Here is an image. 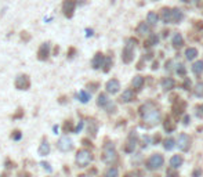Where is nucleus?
Listing matches in <instances>:
<instances>
[{
	"mask_svg": "<svg viewBox=\"0 0 203 177\" xmlns=\"http://www.w3.org/2000/svg\"><path fill=\"white\" fill-rule=\"evenodd\" d=\"M140 114L143 116L144 122H147L149 126H155V125H157L160 122V114L153 107V104H144L140 108Z\"/></svg>",
	"mask_w": 203,
	"mask_h": 177,
	"instance_id": "1",
	"label": "nucleus"
},
{
	"mask_svg": "<svg viewBox=\"0 0 203 177\" xmlns=\"http://www.w3.org/2000/svg\"><path fill=\"white\" fill-rule=\"evenodd\" d=\"M91 160H93V154L89 150H80L76 152L75 162L79 167H86L87 165H90Z\"/></svg>",
	"mask_w": 203,
	"mask_h": 177,
	"instance_id": "2",
	"label": "nucleus"
},
{
	"mask_svg": "<svg viewBox=\"0 0 203 177\" xmlns=\"http://www.w3.org/2000/svg\"><path fill=\"white\" fill-rule=\"evenodd\" d=\"M118 159V155H116V151H115V147L112 143H108L105 144L104 147V152H102V160L108 165H112L114 162H116Z\"/></svg>",
	"mask_w": 203,
	"mask_h": 177,
	"instance_id": "3",
	"label": "nucleus"
},
{
	"mask_svg": "<svg viewBox=\"0 0 203 177\" xmlns=\"http://www.w3.org/2000/svg\"><path fill=\"white\" fill-rule=\"evenodd\" d=\"M133 43H135V40L130 39V40H128V43H127V46H126L124 50H123L122 60H123L124 64H130L131 61H133V58H134V44Z\"/></svg>",
	"mask_w": 203,
	"mask_h": 177,
	"instance_id": "4",
	"label": "nucleus"
},
{
	"mask_svg": "<svg viewBox=\"0 0 203 177\" xmlns=\"http://www.w3.org/2000/svg\"><path fill=\"white\" fill-rule=\"evenodd\" d=\"M57 148L60 151H62V152H69V151H72L73 148V141L70 140L69 136H62L60 137V140L57 141Z\"/></svg>",
	"mask_w": 203,
	"mask_h": 177,
	"instance_id": "5",
	"label": "nucleus"
},
{
	"mask_svg": "<svg viewBox=\"0 0 203 177\" xmlns=\"http://www.w3.org/2000/svg\"><path fill=\"white\" fill-rule=\"evenodd\" d=\"M76 4H77L76 0H64L62 11H64V15H65L66 18H72L73 17V14H75Z\"/></svg>",
	"mask_w": 203,
	"mask_h": 177,
	"instance_id": "6",
	"label": "nucleus"
},
{
	"mask_svg": "<svg viewBox=\"0 0 203 177\" xmlns=\"http://www.w3.org/2000/svg\"><path fill=\"white\" fill-rule=\"evenodd\" d=\"M14 85L18 90H29V87H31V79H29L28 75H18L15 78Z\"/></svg>",
	"mask_w": 203,
	"mask_h": 177,
	"instance_id": "7",
	"label": "nucleus"
},
{
	"mask_svg": "<svg viewBox=\"0 0 203 177\" xmlns=\"http://www.w3.org/2000/svg\"><path fill=\"white\" fill-rule=\"evenodd\" d=\"M148 169L149 170H156L159 169L160 166L163 165V156L160 155V154H155V155H152L148 159Z\"/></svg>",
	"mask_w": 203,
	"mask_h": 177,
	"instance_id": "8",
	"label": "nucleus"
},
{
	"mask_svg": "<svg viewBox=\"0 0 203 177\" xmlns=\"http://www.w3.org/2000/svg\"><path fill=\"white\" fill-rule=\"evenodd\" d=\"M177 144H178V148L181 151H188L189 147H191V138H189L188 134H180Z\"/></svg>",
	"mask_w": 203,
	"mask_h": 177,
	"instance_id": "9",
	"label": "nucleus"
},
{
	"mask_svg": "<svg viewBox=\"0 0 203 177\" xmlns=\"http://www.w3.org/2000/svg\"><path fill=\"white\" fill-rule=\"evenodd\" d=\"M50 56V43H41L37 50V58L40 61H46Z\"/></svg>",
	"mask_w": 203,
	"mask_h": 177,
	"instance_id": "10",
	"label": "nucleus"
},
{
	"mask_svg": "<svg viewBox=\"0 0 203 177\" xmlns=\"http://www.w3.org/2000/svg\"><path fill=\"white\" fill-rule=\"evenodd\" d=\"M105 89H106V93H109V94H116L120 90V83H119L118 79H111L108 80Z\"/></svg>",
	"mask_w": 203,
	"mask_h": 177,
	"instance_id": "11",
	"label": "nucleus"
},
{
	"mask_svg": "<svg viewBox=\"0 0 203 177\" xmlns=\"http://www.w3.org/2000/svg\"><path fill=\"white\" fill-rule=\"evenodd\" d=\"M50 151H51L50 144H48V141L46 140V138H43L41 143H40V145H39V150H37L39 155L40 156H47L48 154H50Z\"/></svg>",
	"mask_w": 203,
	"mask_h": 177,
	"instance_id": "12",
	"label": "nucleus"
},
{
	"mask_svg": "<svg viewBox=\"0 0 203 177\" xmlns=\"http://www.w3.org/2000/svg\"><path fill=\"white\" fill-rule=\"evenodd\" d=\"M104 54L102 53H97L95 56H94V58H93V61H91V66L94 69H99L102 66V62H104Z\"/></svg>",
	"mask_w": 203,
	"mask_h": 177,
	"instance_id": "13",
	"label": "nucleus"
},
{
	"mask_svg": "<svg viewBox=\"0 0 203 177\" xmlns=\"http://www.w3.org/2000/svg\"><path fill=\"white\" fill-rule=\"evenodd\" d=\"M160 18L164 24H170L172 22V8L169 7H163L160 10Z\"/></svg>",
	"mask_w": 203,
	"mask_h": 177,
	"instance_id": "14",
	"label": "nucleus"
},
{
	"mask_svg": "<svg viewBox=\"0 0 203 177\" xmlns=\"http://www.w3.org/2000/svg\"><path fill=\"white\" fill-rule=\"evenodd\" d=\"M172 44H173V47H176V49H180V47H182L184 46V39H182V36H181V33H174L173 35V37H172Z\"/></svg>",
	"mask_w": 203,
	"mask_h": 177,
	"instance_id": "15",
	"label": "nucleus"
},
{
	"mask_svg": "<svg viewBox=\"0 0 203 177\" xmlns=\"http://www.w3.org/2000/svg\"><path fill=\"white\" fill-rule=\"evenodd\" d=\"M134 97H135V94H134L133 90L127 89V90H124L123 94L120 96V100L123 102H131V101H134Z\"/></svg>",
	"mask_w": 203,
	"mask_h": 177,
	"instance_id": "16",
	"label": "nucleus"
},
{
	"mask_svg": "<svg viewBox=\"0 0 203 177\" xmlns=\"http://www.w3.org/2000/svg\"><path fill=\"white\" fill-rule=\"evenodd\" d=\"M182 11L180 10V8H172V22L174 24H178V22H181L182 20Z\"/></svg>",
	"mask_w": 203,
	"mask_h": 177,
	"instance_id": "17",
	"label": "nucleus"
},
{
	"mask_svg": "<svg viewBox=\"0 0 203 177\" xmlns=\"http://www.w3.org/2000/svg\"><path fill=\"white\" fill-rule=\"evenodd\" d=\"M109 98H108V96H106V93H101V94L98 96V100H97V104H98V107H102V108H105L106 105L109 104Z\"/></svg>",
	"mask_w": 203,
	"mask_h": 177,
	"instance_id": "18",
	"label": "nucleus"
},
{
	"mask_svg": "<svg viewBox=\"0 0 203 177\" xmlns=\"http://www.w3.org/2000/svg\"><path fill=\"white\" fill-rule=\"evenodd\" d=\"M182 165V156L181 155H173L172 159H170V166L173 167V169H177V167H180Z\"/></svg>",
	"mask_w": 203,
	"mask_h": 177,
	"instance_id": "19",
	"label": "nucleus"
},
{
	"mask_svg": "<svg viewBox=\"0 0 203 177\" xmlns=\"http://www.w3.org/2000/svg\"><path fill=\"white\" fill-rule=\"evenodd\" d=\"M160 85H162V87L164 90H172L174 86H176V82H174L172 78H164V79H162Z\"/></svg>",
	"mask_w": 203,
	"mask_h": 177,
	"instance_id": "20",
	"label": "nucleus"
},
{
	"mask_svg": "<svg viewBox=\"0 0 203 177\" xmlns=\"http://www.w3.org/2000/svg\"><path fill=\"white\" fill-rule=\"evenodd\" d=\"M137 33L143 35V36H145V35L149 33V25L147 24V22H140L137 27Z\"/></svg>",
	"mask_w": 203,
	"mask_h": 177,
	"instance_id": "21",
	"label": "nucleus"
},
{
	"mask_svg": "<svg viewBox=\"0 0 203 177\" xmlns=\"http://www.w3.org/2000/svg\"><path fill=\"white\" fill-rule=\"evenodd\" d=\"M157 21H159V15L156 14L155 11H149L147 15V24H151V25H156Z\"/></svg>",
	"mask_w": 203,
	"mask_h": 177,
	"instance_id": "22",
	"label": "nucleus"
},
{
	"mask_svg": "<svg viewBox=\"0 0 203 177\" xmlns=\"http://www.w3.org/2000/svg\"><path fill=\"white\" fill-rule=\"evenodd\" d=\"M143 86H144V78L143 76H134V79H133V87L135 90H141L143 89Z\"/></svg>",
	"mask_w": 203,
	"mask_h": 177,
	"instance_id": "23",
	"label": "nucleus"
},
{
	"mask_svg": "<svg viewBox=\"0 0 203 177\" xmlns=\"http://www.w3.org/2000/svg\"><path fill=\"white\" fill-rule=\"evenodd\" d=\"M135 145H137V141H135V138H130V140L126 143L124 151H126V152H128V154H131L135 150Z\"/></svg>",
	"mask_w": 203,
	"mask_h": 177,
	"instance_id": "24",
	"label": "nucleus"
},
{
	"mask_svg": "<svg viewBox=\"0 0 203 177\" xmlns=\"http://www.w3.org/2000/svg\"><path fill=\"white\" fill-rule=\"evenodd\" d=\"M196 56H198V50L195 49V47H189V49H186L185 50V57H186V60H195L196 58Z\"/></svg>",
	"mask_w": 203,
	"mask_h": 177,
	"instance_id": "25",
	"label": "nucleus"
},
{
	"mask_svg": "<svg viewBox=\"0 0 203 177\" xmlns=\"http://www.w3.org/2000/svg\"><path fill=\"white\" fill-rule=\"evenodd\" d=\"M192 72L195 75H201L203 72V61H196L195 64L192 65Z\"/></svg>",
	"mask_w": 203,
	"mask_h": 177,
	"instance_id": "26",
	"label": "nucleus"
},
{
	"mask_svg": "<svg viewBox=\"0 0 203 177\" xmlns=\"http://www.w3.org/2000/svg\"><path fill=\"white\" fill-rule=\"evenodd\" d=\"M193 94H195L196 97H203V82H199L195 85V87H193Z\"/></svg>",
	"mask_w": 203,
	"mask_h": 177,
	"instance_id": "27",
	"label": "nucleus"
},
{
	"mask_svg": "<svg viewBox=\"0 0 203 177\" xmlns=\"http://www.w3.org/2000/svg\"><path fill=\"white\" fill-rule=\"evenodd\" d=\"M77 97H79V101H80V102L86 104V102H89V100H90V94L86 91V90H82V91H79Z\"/></svg>",
	"mask_w": 203,
	"mask_h": 177,
	"instance_id": "28",
	"label": "nucleus"
},
{
	"mask_svg": "<svg viewBox=\"0 0 203 177\" xmlns=\"http://www.w3.org/2000/svg\"><path fill=\"white\" fill-rule=\"evenodd\" d=\"M111 66H112V58H111V57H105L104 62H102V66H101L102 71H104V72H109Z\"/></svg>",
	"mask_w": 203,
	"mask_h": 177,
	"instance_id": "29",
	"label": "nucleus"
},
{
	"mask_svg": "<svg viewBox=\"0 0 203 177\" xmlns=\"http://www.w3.org/2000/svg\"><path fill=\"white\" fill-rule=\"evenodd\" d=\"M163 147H164V150H167V151L173 150V148L176 147V141H174V138H166L164 143H163Z\"/></svg>",
	"mask_w": 203,
	"mask_h": 177,
	"instance_id": "30",
	"label": "nucleus"
},
{
	"mask_svg": "<svg viewBox=\"0 0 203 177\" xmlns=\"http://www.w3.org/2000/svg\"><path fill=\"white\" fill-rule=\"evenodd\" d=\"M163 126H164V130L169 131V133H170V131H173L174 129H176V125H174V122H172L169 118H167L166 120L163 122Z\"/></svg>",
	"mask_w": 203,
	"mask_h": 177,
	"instance_id": "31",
	"label": "nucleus"
},
{
	"mask_svg": "<svg viewBox=\"0 0 203 177\" xmlns=\"http://www.w3.org/2000/svg\"><path fill=\"white\" fill-rule=\"evenodd\" d=\"M119 175V170H118V167H109L108 170L105 172V177H118Z\"/></svg>",
	"mask_w": 203,
	"mask_h": 177,
	"instance_id": "32",
	"label": "nucleus"
},
{
	"mask_svg": "<svg viewBox=\"0 0 203 177\" xmlns=\"http://www.w3.org/2000/svg\"><path fill=\"white\" fill-rule=\"evenodd\" d=\"M97 129H98V126H97V123L94 120H91L89 123V133L91 134V136H95L97 134Z\"/></svg>",
	"mask_w": 203,
	"mask_h": 177,
	"instance_id": "33",
	"label": "nucleus"
},
{
	"mask_svg": "<svg viewBox=\"0 0 203 177\" xmlns=\"http://www.w3.org/2000/svg\"><path fill=\"white\" fill-rule=\"evenodd\" d=\"M69 131H73V126H72V122L66 120L65 125H64V133H69Z\"/></svg>",
	"mask_w": 203,
	"mask_h": 177,
	"instance_id": "34",
	"label": "nucleus"
},
{
	"mask_svg": "<svg viewBox=\"0 0 203 177\" xmlns=\"http://www.w3.org/2000/svg\"><path fill=\"white\" fill-rule=\"evenodd\" d=\"M11 138H12V140H15V141H19L22 138V133L19 130H14L11 133Z\"/></svg>",
	"mask_w": 203,
	"mask_h": 177,
	"instance_id": "35",
	"label": "nucleus"
},
{
	"mask_svg": "<svg viewBox=\"0 0 203 177\" xmlns=\"http://www.w3.org/2000/svg\"><path fill=\"white\" fill-rule=\"evenodd\" d=\"M157 42H159V37H157L156 35H151V39L147 43V46H149V43L152 44V46H155V44H157Z\"/></svg>",
	"mask_w": 203,
	"mask_h": 177,
	"instance_id": "36",
	"label": "nucleus"
},
{
	"mask_svg": "<svg viewBox=\"0 0 203 177\" xmlns=\"http://www.w3.org/2000/svg\"><path fill=\"white\" fill-rule=\"evenodd\" d=\"M195 109H196V116H199V118H202V116H203V104H201V105H198V107H196Z\"/></svg>",
	"mask_w": 203,
	"mask_h": 177,
	"instance_id": "37",
	"label": "nucleus"
},
{
	"mask_svg": "<svg viewBox=\"0 0 203 177\" xmlns=\"http://www.w3.org/2000/svg\"><path fill=\"white\" fill-rule=\"evenodd\" d=\"M167 177H178V175L173 170V167H170V169L167 170Z\"/></svg>",
	"mask_w": 203,
	"mask_h": 177,
	"instance_id": "38",
	"label": "nucleus"
},
{
	"mask_svg": "<svg viewBox=\"0 0 203 177\" xmlns=\"http://www.w3.org/2000/svg\"><path fill=\"white\" fill-rule=\"evenodd\" d=\"M82 129H83V122H79V125H77V126L73 129V133H79Z\"/></svg>",
	"mask_w": 203,
	"mask_h": 177,
	"instance_id": "39",
	"label": "nucleus"
},
{
	"mask_svg": "<svg viewBox=\"0 0 203 177\" xmlns=\"http://www.w3.org/2000/svg\"><path fill=\"white\" fill-rule=\"evenodd\" d=\"M41 166H43L44 167V169H46L47 170V172H53V169H51V167H50V163H47V162H41Z\"/></svg>",
	"mask_w": 203,
	"mask_h": 177,
	"instance_id": "40",
	"label": "nucleus"
},
{
	"mask_svg": "<svg viewBox=\"0 0 203 177\" xmlns=\"http://www.w3.org/2000/svg\"><path fill=\"white\" fill-rule=\"evenodd\" d=\"M177 72H178L180 75H185V68H184L182 65H178V68H177Z\"/></svg>",
	"mask_w": 203,
	"mask_h": 177,
	"instance_id": "41",
	"label": "nucleus"
},
{
	"mask_svg": "<svg viewBox=\"0 0 203 177\" xmlns=\"http://www.w3.org/2000/svg\"><path fill=\"white\" fill-rule=\"evenodd\" d=\"M201 175H202V170H201V169H196V170H193L192 177H199Z\"/></svg>",
	"mask_w": 203,
	"mask_h": 177,
	"instance_id": "42",
	"label": "nucleus"
},
{
	"mask_svg": "<svg viewBox=\"0 0 203 177\" xmlns=\"http://www.w3.org/2000/svg\"><path fill=\"white\" fill-rule=\"evenodd\" d=\"M87 87L91 89V90H97V87H98V83H90V85H87Z\"/></svg>",
	"mask_w": 203,
	"mask_h": 177,
	"instance_id": "43",
	"label": "nucleus"
},
{
	"mask_svg": "<svg viewBox=\"0 0 203 177\" xmlns=\"http://www.w3.org/2000/svg\"><path fill=\"white\" fill-rule=\"evenodd\" d=\"M18 111H19L18 114H17V115H14V116H12V118H14V119H15V118H21L22 115H24V111H22V109H18Z\"/></svg>",
	"mask_w": 203,
	"mask_h": 177,
	"instance_id": "44",
	"label": "nucleus"
},
{
	"mask_svg": "<svg viewBox=\"0 0 203 177\" xmlns=\"http://www.w3.org/2000/svg\"><path fill=\"white\" fill-rule=\"evenodd\" d=\"M28 32H22V35H21V37L22 39H25V40H29V36H28Z\"/></svg>",
	"mask_w": 203,
	"mask_h": 177,
	"instance_id": "45",
	"label": "nucleus"
},
{
	"mask_svg": "<svg viewBox=\"0 0 203 177\" xmlns=\"http://www.w3.org/2000/svg\"><path fill=\"white\" fill-rule=\"evenodd\" d=\"M73 54H75V49H70V50H69V58H72Z\"/></svg>",
	"mask_w": 203,
	"mask_h": 177,
	"instance_id": "46",
	"label": "nucleus"
},
{
	"mask_svg": "<svg viewBox=\"0 0 203 177\" xmlns=\"http://www.w3.org/2000/svg\"><path fill=\"white\" fill-rule=\"evenodd\" d=\"M93 35V31L91 29H87V36H91Z\"/></svg>",
	"mask_w": 203,
	"mask_h": 177,
	"instance_id": "47",
	"label": "nucleus"
},
{
	"mask_svg": "<svg viewBox=\"0 0 203 177\" xmlns=\"http://www.w3.org/2000/svg\"><path fill=\"white\" fill-rule=\"evenodd\" d=\"M53 130L56 131V134H57V131H58V126H54V127H53Z\"/></svg>",
	"mask_w": 203,
	"mask_h": 177,
	"instance_id": "48",
	"label": "nucleus"
},
{
	"mask_svg": "<svg viewBox=\"0 0 203 177\" xmlns=\"http://www.w3.org/2000/svg\"><path fill=\"white\" fill-rule=\"evenodd\" d=\"M79 177H89V176H87V175H80Z\"/></svg>",
	"mask_w": 203,
	"mask_h": 177,
	"instance_id": "49",
	"label": "nucleus"
},
{
	"mask_svg": "<svg viewBox=\"0 0 203 177\" xmlns=\"http://www.w3.org/2000/svg\"><path fill=\"white\" fill-rule=\"evenodd\" d=\"M181 2H185V3H188V2H191V0H181Z\"/></svg>",
	"mask_w": 203,
	"mask_h": 177,
	"instance_id": "50",
	"label": "nucleus"
},
{
	"mask_svg": "<svg viewBox=\"0 0 203 177\" xmlns=\"http://www.w3.org/2000/svg\"><path fill=\"white\" fill-rule=\"evenodd\" d=\"M126 177H130V175H126Z\"/></svg>",
	"mask_w": 203,
	"mask_h": 177,
	"instance_id": "51",
	"label": "nucleus"
}]
</instances>
